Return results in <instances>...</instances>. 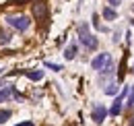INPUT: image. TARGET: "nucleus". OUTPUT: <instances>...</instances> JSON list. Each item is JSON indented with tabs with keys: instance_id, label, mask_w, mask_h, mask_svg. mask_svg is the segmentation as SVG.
Returning <instances> with one entry per match:
<instances>
[{
	"instance_id": "nucleus-1",
	"label": "nucleus",
	"mask_w": 134,
	"mask_h": 126,
	"mask_svg": "<svg viewBox=\"0 0 134 126\" xmlns=\"http://www.w3.org/2000/svg\"><path fill=\"white\" fill-rule=\"evenodd\" d=\"M76 33H79V41H81L87 50H95V48H97V37L89 31V25H87V23H81L79 29H76Z\"/></svg>"
},
{
	"instance_id": "nucleus-2",
	"label": "nucleus",
	"mask_w": 134,
	"mask_h": 126,
	"mask_svg": "<svg viewBox=\"0 0 134 126\" xmlns=\"http://www.w3.org/2000/svg\"><path fill=\"white\" fill-rule=\"evenodd\" d=\"M6 25H10L17 31H27L31 27V19L27 15H8L6 17Z\"/></svg>"
},
{
	"instance_id": "nucleus-3",
	"label": "nucleus",
	"mask_w": 134,
	"mask_h": 126,
	"mask_svg": "<svg viewBox=\"0 0 134 126\" xmlns=\"http://www.w3.org/2000/svg\"><path fill=\"white\" fill-rule=\"evenodd\" d=\"M111 64V56L107 54V52H103V54H97L95 58H93V62H91V66H93V70H105L107 66Z\"/></svg>"
},
{
	"instance_id": "nucleus-4",
	"label": "nucleus",
	"mask_w": 134,
	"mask_h": 126,
	"mask_svg": "<svg viewBox=\"0 0 134 126\" xmlns=\"http://www.w3.org/2000/svg\"><path fill=\"white\" fill-rule=\"evenodd\" d=\"M33 15L37 21H41V23H46L48 21V4L46 2H37V4H33Z\"/></svg>"
},
{
	"instance_id": "nucleus-5",
	"label": "nucleus",
	"mask_w": 134,
	"mask_h": 126,
	"mask_svg": "<svg viewBox=\"0 0 134 126\" xmlns=\"http://www.w3.org/2000/svg\"><path fill=\"white\" fill-rule=\"evenodd\" d=\"M126 93H128V87H124V89H122V95L116 97V101H114V106H111V110H109L111 116H118V114L122 112V103H124V95Z\"/></svg>"
},
{
	"instance_id": "nucleus-6",
	"label": "nucleus",
	"mask_w": 134,
	"mask_h": 126,
	"mask_svg": "<svg viewBox=\"0 0 134 126\" xmlns=\"http://www.w3.org/2000/svg\"><path fill=\"white\" fill-rule=\"evenodd\" d=\"M107 114H109V112L105 110V106H95V108H93V114H91V116H93L95 124H101V122L105 120V116H107Z\"/></svg>"
},
{
	"instance_id": "nucleus-7",
	"label": "nucleus",
	"mask_w": 134,
	"mask_h": 126,
	"mask_svg": "<svg viewBox=\"0 0 134 126\" xmlns=\"http://www.w3.org/2000/svg\"><path fill=\"white\" fill-rule=\"evenodd\" d=\"M27 79H31V81H41L43 79V70H25L23 72Z\"/></svg>"
},
{
	"instance_id": "nucleus-8",
	"label": "nucleus",
	"mask_w": 134,
	"mask_h": 126,
	"mask_svg": "<svg viewBox=\"0 0 134 126\" xmlns=\"http://www.w3.org/2000/svg\"><path fill=\"white\" fill-rule=\"evenodd\" d=\"M103 19H105V21H116L118 13L111 8V6H107V8H103Z\"/></svg>"
},
{
	"instance_id": "nucleus-9",
	"label": "nucleus",
	"mask_w": 134,
	"mask_h": 126,
	"mask_svg": "<svg viewBox=\"0 0 134 126\" xmlns=\"http://www.w3.org/2000/svg\"><path fill=\"white\" fill-rule=\"evenodd\" d=\"M13 93H15V87H6V89H2V91H0V103L6 101V99H10Z\"/></svg>"
},
{
	"instance_id": "nucleus-10",
	"label": "nucleus",
	"mask_w": 134,
	"mask_h": 126,
	"mask_svg": "<svg viewBox=\"0 0 134 126\" xmlns=\"http://www.w3.org/2000/svg\"><path fill=\"white\" fill-rule=\"evenodd\" d=\"M74 56H76V44H70V46L64 50V58H66V60H72Z\"/></svg>"
},
{
	"instance_id": "nucleus-11",
	"label": "nucleus",
	"mask_w": 134,
	"mask_h": 126,
	"mask_svg": "<svg viewBox=\"0 0 134 126\" xmlns=\"http://www.w3.org/2000/svg\"><path fill=\"white\" fill-rule=\"evenodd\" d=\"M105 93L107 95H118V85L116 83H109V85L105 87Z\"/></svg>"
},
{
	"instance_id": "nucleus-12",
	"label": "nucleus",
	"mask_w": 134,
	"mask_h": 126,
	"mask_svg": "<svg viewBox=\"0 0 134 126\" xmlns=\"http://www.w3.org/2000/svg\"><path fill=\"white\" fill-rule=\"evenodd\" d=\"M124 72H126V56H124V60H122V64H120V72H118V79L120 81L124 79Z\"/></svg>"
},
{
	"instance_id": "nucleus-13",
	"label": "nucleus",
	"mask_w": 134,
	"mask_h": 126,
	"mask_svg": "<svg viewBox=\"0 0 134 126\" xmlns=\"http://www.w3.org/2000/svg\"><path fill=\"white\" fill-rule=\"evenodd\" d=\"M8 118H10V110H0V124L6 122Z\"/></svg>"
},
{
	"instance_id": "nucleus-14",
	"label": "nucleus",
	"mask_w": 134,
	"mask_h": 126,
	"mask_svg": "<svg viewBox=\"0 0 134 126\" xmlns=\"http://www.w3.org/2000/svg\"><path fill=\"white\" fill-rule=\"evenodd\" d=\"M128 108H134V85H130V97H128Z\"/></svg>"
},
{
	"instance_id": "nucleus-15",
	"label": "nucleus",
	"mask_w": 134,
	"mask_h": 126,
	"mask_svg": "<svg viewBox=\"0 0 134 126\" xmlns=\"http://www.w3.org/2000/svg\"><path fill=\"white\" fill-rule=\"evenodd\" d=\"M93 25H95L99 31H105V27H103V25L99 23V17H97V15H93Z\"/></svg>"
},
{
	"instance_id": "nucleus-16",
	"label": "nucleus",
	"mask_w": 134,
	"mask_h": 126,
	"mask_svg": "<svg viewBox=\"0 0 134 126\" xmlns=\"http://www.w3.org/2000/svg\"><path fill=\"white\" fill-rule=\"evenodd\" d=\"M46 68H50V70H56V72H58V70H62V66H60V64H54V62H46Z\"/></svg>"
},
{
	"instance_id": "nucleus-17",
	"label": "nucleus",
	"mask_w": 134,
	"mask_h": 126,
	"mask_svg": "<svg viewBox=\"0 0 134 126\" xmlns=\"http://www.w3.org/2000/svg\"><path fill=\"white\" fill-rule=\"evenodd\" d=\"M4 41L8 44V41H10V35H8V33H4V31H0V44H4Z\"/></svg>"
},
{
	"instance_id": "nucleus-18",
	"label": "nucleus",
	"mask_w": 134,
	"mask_h": 126,
	"mask_svg": "<svg viewBox=\"0 0 134 126\" xmlns=\"http://www.w3.org/2000/svg\"><path fill=\"white\" fill-rule=\"evenodd\" d=\"M25 2H29V0H8V4H25Z\"/></svg>"
},
{
	"instance_id": "nucleus-19",
	"label": "nucleus",
	"mask_w": 134,
	"mask_h": 126,
	"mask_svg": "<svg viewBox=\"0 0 134 126\" xmlns=\"http://www.w3.org/2000/svg\"><path fill=\"white\" fill-rule=\"evenodd\" d=\"M17 126H33V122H29V120H27V122H21V124H17Z\"/></svg>"
},
{
	"instance_id": "nucleus-20",
	"label": "nucleus",
	"mask_w": 134,
	"mask_h": 126,
	"mask_svg": "<svg viewBox=\"0 0 134 126\" xmlns=\"http://www.w3.org/2000/svg\"><path fill=\"white\" fill-rule=\"evenodd\" d=\"M107 2H109L111 6H118V4H120V0H107Z\"/></svg>"
},
{
	"instance_id": "nucleus-21",
	"label": "nucleus",
	"mask_w": 134,
	"mask_h": 126,
	"mask_svg": "<svg viewBox=\"0 0 134 126\" xmlns=\"http://www.w3.org/2000/svg\"><path fill=\"white\" fill-rule=\"evenodd\" d=\"M130 126H134V120H132V122H130Z\"/></svg>"
},
{
	"instance_id": "nucleus-22",
	"label": "nucleus",
	"mask_w": 134,
	"mask_h": 126,
	"mask_svg": "<svg viewBox=\"0 0 134 126\" xmlns=\"http://www.w3.org/2000/svg\"><path fill=\"white\" fill-rule=\"evenodd\" d=\"M132 72H134V66H132Z\"/></svg>"
},
{
	"instance_id": "nucleus-23",
	"label": "nucleus",
	"mask_w": 134,
	"mask_h": 126,
	"mask_svg": "<svg viewBox=\"0 0 134 126\" xmlns=\"http://www.w3.org/2000/svg\"><path fill=\"white\" fill-rule=\"evenodd\" d=\"M0 87H2V83H0Z\"/></svg>"
}]
</instances>
